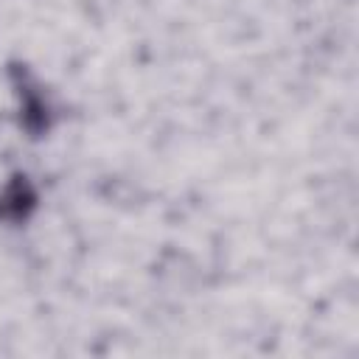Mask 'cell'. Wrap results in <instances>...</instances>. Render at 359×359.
Listing matches in <instances>:
<instances>
[{"label":"cell","mask_w":359,"mask_h":359,"mask_svg":"<svg viewBox=\"0 0 359 359\" xmlns=\"http://www.w3.org/2000/svg\"><path fill=\"white\" fill-rule=\"evenodd\" d=\"M34 205H36V194H34V188L28 185L25 177H14V180L3 188V194H0V216L8 219V222L25 219V216L34 210Z\"/></svg>","instance_id":"1"},{"label":"cell","mask_w":359,"mask_h":359,"mask_svg":"<svg viewBox=\"0 0 359 359\" xmlns=\"http://www.w3.org/2000/svg\"><path fill=\"white\" fill-rule=\"evenodd\" d=\"M20 101H22V126L28 129V132H34V135H39V132H45L50 123H48V118H50V109H48V101L36 93V87L28 81V76L22 73V84H20Z\"/></svg>","instance_id":"2"}]
</instances>
